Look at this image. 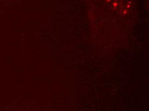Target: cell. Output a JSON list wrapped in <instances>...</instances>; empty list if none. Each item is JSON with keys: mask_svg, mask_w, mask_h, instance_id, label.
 <instances>
[]
</instances>
